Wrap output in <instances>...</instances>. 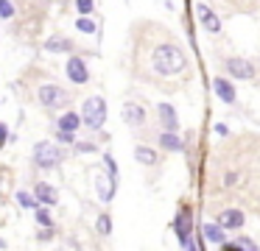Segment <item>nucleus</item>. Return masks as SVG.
Instances as JSON below:
<instances>
[{"instance_id": "nucleus-1", "label": "nucleus", "mask_w": 260, "mask_h": 251, "mask_svg": "<svg viewBox=\"0 0 260 251\" xmlns=\"http://www.w3.org/2000/svg\"><path fill=\"white\" fill-rule=\"evenodd\" d=\"M148 61V73L143 78H171V76H179V73L187 70V53L179 42L174 39V33H162L159 42H151L146 50V59Z\"/></svg>"}, {"instance_id": "nucleus-2", "label": "nucleus", "mask_w": 260, "mask_h": 251, "mask_svg": "<svg viewBox=\"0 0 260 251\" xmlns=\"http://www.w3.org/2000/svg\"><path fill=\"white\" fill-rule=\"evenodd\" d=\"M171 229H174L176 240H179V245H182L185 251H196V248H199V243L193 240V209H190L187 204H182L179 209H176Z\"/></svg>"}, {"instance_id": "nucleus-3", "label": "nucleus", "mask_w": 260, "mask_h": 251, "mask_svg": "<svg viewBox=\"0 0 260 251\" xmlns=\"http://www.w3.org/2000/svg\"><path fill=\"white\" fill-rule=\"evenodd\" d=\"M31 162H34L40 170H53L64 162V148L62 142H37L34 145V154H31Z\"/></svg>"}, {"instance_id": "nucleus-4", "label": "nucleus", "mask_w": 260, "mask_h": 251, "mask_svg": "<svg viewBox=\"0 0 260 251\" xmlns=\"http://www.w3.org/2000/svg\"><path fill=\"white\" fill-rule=\"evenodd\" d=\"M81 123L90 131H101L104 128V123H107V100L101 95H92L81 103Z\"/></svg>"}, {"instance_id": "nucleus-5", "label": "nucleus", "mask_w": 260, "mask_h": 251, "mask_svg": "<svg viewBox=\"0 0 260 251\" xmlns=\"http://www.w3.org/2000/svg\"><path fill=\"white\" fill-rule=\"evenodd\" d=\"M37 100H40L45 109H68L70 103V92L59 84H42L40 92H37Z\"/></svg>"}, {"instance_id": "nucleus-6", "label": "nucleus", "mask_w": 260, "mask_h": 251, "mask_svg": "<svg viewBox=\"0 0 260 251\" xmlns=\"http://www.w3.org/2000/svg\"><path fill=\"white\" fill-rule=\"evenodd\" d=\"M120 117H123V123L129 128H135V131H140V128L148 123V112H146V106H143L140 100H126V103L120 106Z\"/></svg>"}, {"instance_id": "nucleus-7", "label": "nucleus", "mask_w": 260, "mask_h": 251, "mask_svg": "<svg viewBox=\"0 0 260 251\" xmlns=\"http://www.w3.org/2000/svg\"><path fill=\"white\" fill-rule=\"evenodd\" d=\"M224 70L230 73V78H235V81H252L254 78V64L249 59H243V56H230V59H224Z\"/></svg>"}, {"instance_id": "nucleus-8", "label": "nucleus", "mask_w": 260, "mask_h": 251, "mask_svg": "<svg viewBox=\"0 0 260 251\" xmlns=\"http://www.w3.org/2000/svg\"><path fill=\"white\" fill-rule=\"evenodd\" d=\"M196 17H199V22H202V28L207 33H215L218 37L221 31H224V25H221V17L215 14L213 9H210L207 3H196Z\"/></svg>"}, {"instance_id": "nucleus-9", "label": "nucleus", "mask_w": 260, "mask_h": 251, "mask_svg": "<svg viewBox=\"0 0 260 251\" xmlns=\"http://www.w3.org/2000/svg\"><path fill=\"white\" fill-rule=\"evenodd\" d=\"M64 73H68V81H73V84L90 81V67H87V61L81 59V56H70V59L64 61Z\"/></svg>"}, {"instance_id": "nucleus-10", "label": "nucleus", "mask_w": 260, "mask_h": 251, "mask_svg": "<svg viewBox=\"0 0 260 251\" xmlns=\"http://www.w3.org/2000/svg\"><path fill=\"white\" fill-rule=\"evenodd\" d=\"M213 92L218 95L221 103H226V106L238 103V89H235V84H232V78H226V76H215L213 78Z\"/></svg>"}, {"instance_id": "nucleus-11", "label": "nucleus", "mask_w": 260, "mask_h": 251, "mask_svg": "<svg viewBox=\"0 0 260 251\" xmlns=\"http://www.w3.org/2000/svg\"><path fill=\"white\" fill-rule=\"evenodd\" d=\"M115 190H118V182H115L107 170L98 173L95 176V193H98V201H101V204H109V201L115 198Z\"/></svg>"}, {"instance_id": "nucleus-12", "label": "nucleus", "mask_w": 260, "mask_h": 251, "mask_svg": "<svg viewBox=\"0 0 260 251\" xmlns=\"http://www.w3.org/2000/svg\"><path fill=\"white\" fill-rule=\"evenodd\" d=\"M157 117H159V126L165 128V131H179V115H176L174 103H168V100H162V103H157Z\"/></svg>"}, {"instance_id": "nucleus-13", "label": "nucleus", "mask_w": 260, "mask_h": 251, "mask_svg": "<svg viewBox=\"0 0 260 251\" xmlns=\"http://www.w3.org/2000/svg\"><path fill=\"white\" fill-rule=\"evenodd\" d=\"M199 232H202V237H204V243H207V245L221 248V245L226 243V229L221 226L218 221H215V223H202V229H199Z\"/></svg>"}, {"instance_id": "nucleus-14", "label": "nucleus", "mask_w": 260, "mask_h": 251, "mask_svg": "<svg viewBox=\"0 0 260 251\" xmlns=\"http://www.w3.org/2000/svg\"><path fill=\"white\" fill-rule=\"evenodd\" d=\"M157 145L162 151H168V154H179V151H185V139L179 137V131H159V137H157Z\"/></svg>"}, {"instance_id": "nucleus-15", "label": "nucleus", "mask_w": 260, "mask_h": 251, "mask_svg": "<svg viewBox=\"0 0 260 251\" xmlns=\"http://www.w3.org/2000/svg\"><path fill=\"white\" fill-rule=\"evenodd\" d=\"M215 221H218L226 232H238V229H243V223H246V215H243L241 209H224Z\"/></svg>"}, {"instance_id": "nucleus-16", "label": "nucleus", "mask_w": 260, "mask_h": 251, "mask_svg": "<svg viewBox=\"0 0 260 251\" xmlns=\"http://www.w3.org/2000/svg\"><path fill=\"white\" fill-rule=\"evenodd\" d=\"M135 159H137V165H143V167H157L159 165V154H157V148H148V145H135Z\"/></svg>"}, {"instance_id": "nucleus-17", "label": "nucleus", "mask_w": 260, "mask_h": 251, "mask_svg": "<svg viewBox=\"0 0 260 251\" xmlns=\"http://www.w3.org/2000/svg\"><path fill=\"white\" fill-rule=\"evenodd\" d=\"M34 195H37V201H40V204H45V206H56L59 204V193H56V187H53V184L40 182L34 187Z\"/></svg>"}, {"instance_id": "nucleus-18", "label": "nucleus", "mask_w": 260, "mask_h": 251, "mask_svg": "<svg viewBox=\"0 0 260 251\" xmlns=\"http://www.w3.org/2000/svg\"><path fill=\"white\" fill-rule=\"evenodd\" d=\"M224 251H257V240H252L249 234H235L232 240H226L224 245H221Z\"/></svg>"}, {"instance_id": "nucleus-19", "label": "nucleus", "mask_w": 260, "mask_h": 251, "mask_svg": "<svg viewBox=\"0 0 260 251\" xmlns=\"http://www.w3.org/2000/svg\"><path fill=\"white\" fill-rule=\"evenodd\" d=\"M76 45H73V39L70 37H64V33H56V37H51L45 42V50L48 53H70Z\"/></svg>"}, {"instance_id": "nucleus-20", "label": "nucleus", "mask_w": 260, "mask_h": 251, "mask_svg": "<svg viewBox=\"0 0 260 251\" xmlns=\"http://www.w3.org/2000/svg\"><path fill=\"white\" fill-rule=\"evenodd\" d=\"M84 126L81 123V112H62L59 115V120H56V128H62V131H79V128Z\"/></svg>"}, {"instance_id": "nucleus-21", "label": "nucleus", "mask_w": 260, "mask_h": 251, "mask_svg": "<svg viewBox=\"0 0 260 251\" xmlns=\"http://www.w3.org/2000/svg\"><path fill=\"white\" fill-rule=\"evenodd\" d=\"M95 232L101 234V237H109V234H112V215H109V212H101V215L95 218Z\"/></svg>"}, {"instance_id": "nucleus-22", "label": "nucleus", "mask_w": 260, "mask_h": 251, "mask_svg": "<svg viewBox=\"0 0 260 251\" xmlns=\"http://www.w3.org/2000/svg\"><path fill=\"white\" fill-rule=\"evenodd\" d=\"M14 198H17V204L23 206V209H37V206H40L37 195L28 193V190H17V195H14Z\"/></svg>"}, {"instance_id": "nucleus-23", "label": "nucleus", "mask_w": 260, "mask_h": 251, "mask_svg": "<svg viewBox=\"0 0 260 251\" xmlns=\"http://www.w3.org/2000/svg\"><path fill=\"white\" fill-rule=\"evenodd\" d=\"M34 221L40 223V226H53V215H51V206H45V204H40L34 209Z\"/></svg>"}, {"instance_id": "nucleus-24", "label": "nucleus", "mask_w": 260, "mask_h": 251, "mask_svg": "<svg viewBox=\"0 0 260 251\" xmlns=\"http://www.w3.org/2000/svg\"><path fill=\"white\" fill-rule=\"evenodd\" d=\"M76 28H79V31H81V33H90V37H92V33H95V31H98V25H95V20H92V17H90V14H81V17H79V20H76Z\"/></svg>"}, {"instance_id": "nucleus-25", "label": "nucleus", "mask_w": 260, "mask_h": 251, "mask_svg": "<svg viewBox=\"0 0 260 251\" xmlns=\"http://www.w3.org/2000/svg\"><path fill=\"white\" fill-rule=\"evenodd\" d=\"M101 159H104V167H107V173H109V176L115 178V182H118V162H115V156H112V154H109V151H107V154H104Z\"/></svg>"}, {"instance_id": "nucleus-26", "label": "nucleus", "mask_w": 260, "mask_h": 251, "mask_svg": "<svg viewBox=\"0 0 260 251\" xmlns=\"http://www.w3.org/2000/svg\"><path fill=\"white\" fill-rule=\"evenodd\" d=\"M76 11L79 14H92L95 11V0H76Z\"/></svg>"}, {"instance_id": "nucleus-27", "label": "nucleus", "mask_w": 260, "mask_h": 251, "mask_svg": "<svg viewBox=\"0 0 260 251\" xmlns=\"http://www.w3.org/2000/svg\"><path fill=\"white\" fill-rule=\"evenodd\" d=\"M12 17H14L12 0H0V20H12Z\"/></svg>"}, {"instance_id": "nucleus-28", "label": "nucleus", "mask_w": 260, "mask_h": 251, "mask_svg": "<svg viewBox=\"0 0 260 251\" xmlns=\"http://www.w3.org/2000/svg\"><path fill=\"white\" fill-rule=\"evenodd\" d=\"M56 139L62 145H73L76 142V131H62V128H56Z\"/></svg>"}, {"instance_id": "nucleus-29", "label": "nucleus", "mask_w": 260, "mask_h": 251, "mask_svg": "<svg viewBox=\"0 0 260 251\" xmlns=\"http://www.w3.org/2000/svg\"><path fill=\"white\" fill-rule=\"evenodd\" d=\"M73 148H76V154H95L98 145L95 142H73Z\"/></svg>"}, {"instance_id": "nucleus-30", "label": "nucleus", "mask_w": 260, "mask_h": 251, "mask_svg": "<svg viewBox=\"0 0 260 251\" xmlns=\"http://www.w3.org/2000/svg\"><path fill=\"white\" fill-rule=\"evenodd\" d=\"M51 237H53V226H40V232H37V240H40V243H48Z\"/></svg>"}, {"instance_id": "nucleus-31", "label": "nucleus", "mask_w": 260, "mask_h": 251, "mask_svg": "<svg viewBox=\"0 0 260 251\" xmlns=\"http://www.w3.org/2000/svg\"><path fill=\"white\" fill-rule=\"evenodd\" d=\"M238 178H241V176H238V170H226V173H224V187L238 184Z\"/></svg>"}, {"instance_id": "nucleus-32", "label": "nucleus", "mask_w": 260, "mask_h": 251, "mask_svg": "<svg viewBox=\"0 0 260 251\" xmlns=\"http://www.w3.org/2000/svg\"><path fill=\"white\" fill-rule=\"evenodd\" d=\"M6 142H9V126L0 120V148H6Z\"/></svg>"}, {"instance_id": "nucleus-33", "label": "nucleus", "mask_w": 260, "mask_h": 251, "mask_svg": "<svg viewBox=\"0 0 260 251\" xmlns=\"http://www.w3.org/2000/svg\"><path fill=\"white\" fill-rule=\"evenodd\" d=\"M215 134H218V137H226V134H230V126H226V123H215Z\"/></svg>"}]
</instances>
